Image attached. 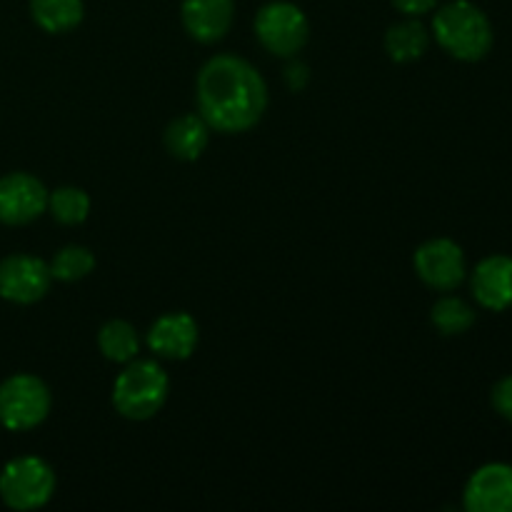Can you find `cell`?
Returning a JSON list of instances; mask_svg holds the SVG:
<instances>
[{"instance_id":"6da1fadb","label":"cell","mask_w":512,"mask_h":512,"mask_svg":"<svg viewBox=\"0 0 512 512\" xmlns=\"http://www.w3.org/2000/svg\"><path fill=\"white\" fill-rule=\"evenodd\" d=\"M198 113L218 133H245L260 123L268 108V85L263 75L238 55H215L200 68Z\"/></svg>"},{"instance_id":"7a4b0ae2","label":"cell","mask_w":512,"mask_h":512,"mask_svg":"<svg viewBox=\"0 0 512 512\" xmlns=\"http://www.w3.org/2000/svg\"><path fill=\"white\" fill-rule=\"evenodd\" d=\"M433 33L440 48L463 63H478L493 48V25L470 0H453L435 13Z\"/></svg>"},{"instance_id":"3957f363","label":"cell","mask_w":512,"mask_h":512,"mask_svg":"<svg viewBox=\"0 0 512 512\" xmlns=\"http://www.w3.org/2000/svg\"><path fill=\"white\" fill-rule=\"evenodd\" d=\"M168 373L155 360H130L113 385V405L123 418L150 420L168 400Z\"/></svg>"},{"instance_id":"277c9868","label":"cell","mask_w":512,"mask_h":512,"mask_svg":"<svg viewBox=\"0 0 512 512\" xmlns=\"http://www.w3.org/2000/svg\"><path fill=\"white\" fill-rule=\"evenodd\" d=\"M55 493V473L43 458L23 455L10 460L0 473V498L10 510H38Z\"/></svg>"},{"instance_id":"5b68a950","label":"cell","mask_w":512,"mask_h":512,"mask_svg":"<svg viewBox=\"0 0 512 512\" xmlns=\"http://www.w3.org/2000/svg\"><path fill=\"white\" fill-rule=\"evenodd\" d=\"M255 35L268 53L293 58L310 38V23L303 10L288 0H273L255 15Z\"/></svg>"},{"instance_id":"8992f818","label":"cell","mask_w":512,"mask_h":512,"mask_svg":"<svg viewBox=\"0 0 512 512\" xmlns=\"http://www.w3.org/2000/svg\"><path fill=\"white\" fill-rule=\"evenodd\" d=\"M48 413L50 390L35 375H13L0 385V423L13 433L38 428Z\"/></svg>"},{"instance_id":"52a82bcc","label":"cell","mask_w":512,"mask_h":512,"mask_svg":"<svg viewBox=\"0 0 512 512\" xmlns=\"http://www.w3.org/2000/svg\"><path fill=\"white\" fill-rule=\"evenodd\" d=\"M50 265L35 255L15 253L0 260V298L15 305H33L50 288Z\"/></svg>"},{"instance_id":"ba28073f","label":"cell","mask_w":512,"mask_h":512,"mask_svg":"<svg viewBox=\"0 0 512 512\" xmlns=\"http://www.w3.org/2000/svg\"><path fill=\"white\" fill-rule=\"evenodd\" d=\"M415 273L428 288L448 293L465 280V253L455 240H428L415 253Z\"/></svg>"},{"instance_id":"9c48e42d","label":"cell","mask_w":512,"mask_h":512,"mask_svg":"<svg viewBox=\"0 0 512 512\" xmlns=\"http://www.w3.org/2000/svg\"><path fill=\"white\" fill-rule=\"evenodd\" d=\"M48 190L35 175L8 173L0 178V223L28 225L48 210Z\"/></svg>"},{"instance_id":"30bf717a","label":"cell","mask_w":512,"mask_h":512,"mask_svg":"<svg viewBox=\"0 0 512 512\" xmlns=\"http://www.w3.org/2000/svg\"><path fill=\"white\" fill-rule=\"evenodd\" d=\"M470 512H512V465L488 463L470 475L463 493Z\"/></svg>"},{"instance_id":"8fae6325","label":"cell","mask_w":512,"mask_h":512,"mask_svg":"<svg viewBox=\"0 0 512 512\" xmlns=\"http://www.w3.org/2000/svg\"><path fill=\"white\" fill-rule=\"evenodd\" d=\"M148 348L168 360H185L198 348V323L188 313H165L150 325Z\"/></svg>"},{"instance_id":"7c38bea8","label":"cell","mask_w":512,"mask_h":512,"mask_svg":"<svg viewBox=\"0 0 512 512\" xmlns=\"http://www.w3.org/2000/svg\"><path fill=\"white\" fill-rule=\"evenodd\" d=\"M185 30L198 43H218L228 35L235 18L233 0H183L180 8Z\"/></svg>"},{"instance_id":"4fadbf2b","label":"cell","mask_w":512,"mask_h":512,"mask_svg":"<svg viewBox=\"0 0 512 512\" xmlns=\"http://www.w3.org/2000/svg\"><path fill=\"white\" fill-rule=\"evenodd\" d=\"M470 288H473L475 300L483 308L495 310V313L512 308L510 255H490V258L480 260L478 268L473 270V278H470Z\"/></svg>"},{"instance_id":"5bb4252c","label":"cell","mask_w":512,"mask_h":512,"mask_svg":"<svg viewBox=\"0 0 512 512\" xmlns=\"http://www.w3.org/2000/svg\"><path fill=\"white\" fill-rule=\"evenodd\" d=\"M208 138L210 125L195 113L180 115L165 128V148L173 158L185 160V163L198 160L203 155V150L208 148Z\"/></svg>"},{"instance_id":"9a60e30c","label":"cell","mask_w":512,"mask_h":512,"mask_svg":"<svg viewBox=\"0 0 512 512\" xmlns=\"http://www.w3.org/2000/svg\"><path fill=\"white\" fill-rule=\"evenodd\" d=\"M428 43V30L415 18L390 25L388 33H385V50H388L390 60H395V63H413V60L423 58Z\"/></svg>"},{"instance_id":"2e32d148","label":"cell","mask_w":512,"mask_h":512,"mask_svg":"<svg viewBox=\"0 0 512 512\" xmlns=\"http://www.w3.org/2000/svg\"><path fill=\"white\" fill-rule=\"evenodd\" d=\"M30 15L45 33H68L83 20V0H30Z\"/></svg>"},{"instance_id":"e0dca14e","label":"cell","mask_w":512,"mask_h":512,"mask_svg":"<svg viewBox=\"0 0 512 512\" xmlns=\"http://www.w3.org/2000/svg\"><path fill=\"white\" fill-rule=\"evenodd\" d=\"M98 348L110 363H130L140 350L138 333L125 320H108L98 333Z\"/></svg>"},{"instance_id":"ac0fdd59","label":"cell","mask_w":512,"mask_h":512,"mask_svg":"<svg viewBox=\"0 0 512 512\" xmlns=\"http://www.w3.org/2000/svg\"><path fill=\"white\" fill-rule=\"evenodd\" d=\"M430 320L443 335H463L475 325V310L465 300L445 295L433 305Z\"/></svg>"},{"instance_id":"d6986e66","label":"cell","mask_w":512,"mask_h":512,"mask_svg":"<svg viewBox=\"0 0 512 512\" xmlns=\"http://www.w3.org/2000/svg\"><path fill=\"white\" fill-rule=\"evenodd\" d=\"M48 210L60 225H80L90 213V198L80 188H58L48 195Z\"/></svg>"},{"instance_id":"ffe728a7","label":"cell","mask_w":512,"mask_h":512,"mask_svg":"<svg viewBox=\"0 0 512 512\" xmlns=\"http://www.w3.org/2000/svg\"><path fill=\"white\" fill-rule=\"evenodd\" d=\"M95 268V255L90 253L83 245H68V248L58 250L50 263V275L55 280H63V283H75V280H83L85 275L93 273Z\"/></svg>"},{"instance_id":"44dd1931","label":"cell","mask_w":512,"mask_h":512,"mask_svg":"<svg viewBox=\"0 0 512 512\" xmlns=\"http://www.w3.org/2000/svg\"><path fill=\"white\" fill-rule=\"evenodd\" d=\"M490 400H493L495 413H498L500 418L510 420V423H512V375H508V378H503V380H498V383H495Z\"/></svg>"},{"instance_id":"7402d4cb","label":"cell","mask_w":512,"mask_h":512,"mask_svg":"<svg viewBox=\"0 0 512 512\" xmlns=\"http://www.w3.org/2000/svg\"><path fill=\"white\" fill-rule=\"evenodd\" d=\"M308 80L310 70L305 63H298V60H295V63H290L288 68H285V83L290 85V90H303L305 85H308Z\"/></svg>"},{"instance_id":"603a6c76","label":"cell","mask_w":512,"mask_h":512,"mask_svg":"<svg viewBox=\"0 0 512 512\" xmlns=\"http://www.w3.org/2000/svg\"><path fill=\"white\" fill-rule=\"evenodd\" d=\"M390 3H393L395 8L400 10V13L415 18V15L430 13V10L435 8V3H438V0H390Z\"/></svg>"}]
</instances>
